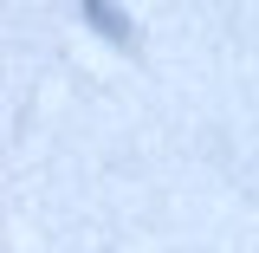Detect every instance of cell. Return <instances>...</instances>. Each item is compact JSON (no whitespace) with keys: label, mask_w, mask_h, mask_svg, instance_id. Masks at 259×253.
Returning a JSON list of instances; mask_svg holds the SVG:
<instances>
[{"label":"cell","mask_w":259,"mask_h":253,"mask_svg":"<svg viewBox=\"0 0 259 253\" xmlns=\"http://www.w3.org/2000/svg\"><path fill=\"white\" fill-rule=\"evenodd\" d=\"M84 20H91V26L104 32L110 46H123V52H136V26L123 20V7H117V0H84Z\"/></svg>","instance_id":"cell-1"}]
</instances>
